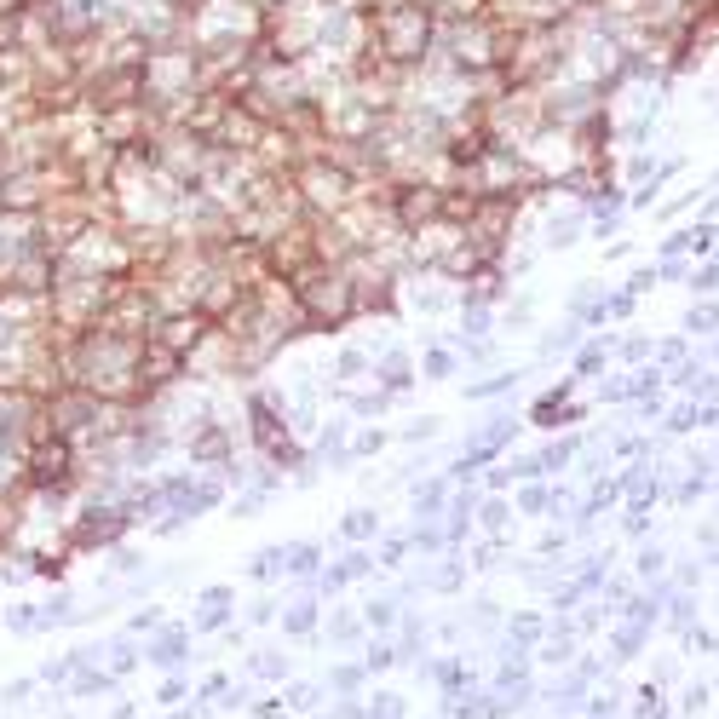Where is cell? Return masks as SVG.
Listing matches in <instances>:
<instances>
[{
	"mask_svg": "<svg viewBox=\"0 0 719 719\" xmlns=\"http://www.w3.org/2000/svg\"><path fill=\"white\" fill-rule=\"evenodd\" d=\"M6 627H12V633H41V604H12V610H6Z\"/></svg>",
	"mask_w": 719,
	"mask_h": 719,
	"instance_id": "4fadbf2b",
	"label": "cell"
},
{
	"mask_svg": "<svg viewBox=\"0 0 719 719\" xmlns=\"http://www.w3.org/2000/svg\"><path fill=\"white\" fill-rule=\"evenodd\" d=\"M139 627H144V633H150V627H162V610H139V616H133V633H139Z\"/></svg>",
	"mask_w": 719,
	"mask_h": 719,
	"instance_id": "603a6c76",
	"label": "cell"
},
{
	"mask_svg": "<svg viewBox=\"0 0 719 719\" xmlns=\"http://www.w3.org/2000/svg\"><path fill=\"white\" fill-rule=\"evenodd\" d=\"M581 409H570V392H547V397H535V409L530 420L535 426H564V420H576Z\"/></svg>",
	"mask_w": 719,
	"mask_h": 719,
	"instance_id": "ba28073f",
	"label": "cell"
},
{
	"mask_svg": "<svg viewBox=\"0 0 719 719\" xmlns=\"http://www.w3.org/2000/svg\"><path fill=\"white\" fill-rule=\"evenodd\" d=\"M374 380H380V392H403L409 380H415V369H409V351H386L380 357V369H369Z\"/></svg>",
	"mask_w": 719,
	"mask_h": 719,
	"instance_id": "52a82bcc",
	"label": "cell"
},
{
	"mask_svg": "<svg viewBox=\"0 0 719 719\" xmlns=\"http://www.w3.org/2000/svg\"><path fill=\"white\" fill-rule=\"evenodd\" d=\"M501 518H507V501H484V524L489 530H501Z\"/></svg>",
	"mask_w": 719,
	"mask_h": 719,
	"instance_id": "7402d4cb",
	"label": "cell"
},
{
	"mask_svg": "<svg viewBox=\"0 0 719 719\" xmlns=\"http://www.w3.org/2000/svg\"><path fill=\"white\" fill-rule=\"evenodd\" d=\"M24 6H29V0H0V18H18Z\"/></svg>",
	"mask_w": 719,
	"mask_h": 719,
	"instance_id": "d4e9b609",
	"label": "cell"
},
{
	"mask_svg": "<svg viewBox=\"0 0 719 719\" xmlns=\"http://www.w3.org/2000/svg\"><path fill=\"white\" fill-rule=\"evenodd\" d=\"M133 656H139V650L127 645V639H110V673H127L133 668Z\"/></svg>",
	"mask_w": 719,
	"mask_h": 719,
	"instance_id": "d6986e66",
	"label": "cell"
},
{
	"mask_svg": "<svg viewBox=\"0 0 719 719\" xmlns=\"http://www.w3.org/2000/svg\"><path fill=\"white\" fill-rule=\"evenodd\" d=\"M599 369H604V351H593V346H587V351L576 357V374L587 380V374H599Z\"/></svg>",
	"mask_w": 719,
	"mask_h": 719,
	"instance_id": "44dd1931",
	"label": "cell"
},
{
	"mask_svg": "<svg viewBox=\"0 0 719 719\" xmlns=\"http://www.w3.org/2000/svg\"><path fill=\"white\" fill-rule=\"evenodd\" d=\"M512 386H518V374H489L484 386H472V397H501V392H512Z\"/></svg>",
	"mask_w": 719,
	"mask_h": 719,
	"instance_id": "e0dca14e",
	"label": "cell"
},
{
	"mask_svg": "<svg viewBox=\"0 0 719 719\" xmlns=\"http://www.w3.org/2000/svg\"><path fill=\"white\" fill-rule=\"evenodd\" d=\"M133 530H139V518H133V507L121 495H81L70 507V518H64V530H58V547L75 558L116 553Z\"/></svg>",
	"mask_w": 719,
	"mask_h": 719,
	"instance_id": "3957f363",
	"label": "cell"
},
{
	"mask_svg": "<svg viewBox=\"0 0 719 719\" xmlns=\"http://www.w3.org/2000/svg\"><path fill=\"white\" fill-rule=\"evenodd\" d=\"M225 616H231V587H208L196 604V627H219Z\"/></svg>",
	"mask_w": 719,
	"mask_h": 719,
	"instance_id": "9c48e42d",
	"label": "cell"
},
{
	"mask_svg": "<svg viewBox=\"0 0 719 719\" xmlns=\"http://www.w3.org/2000/svg\"><path fill=\"white\" fill-rule=\"evenodd\" d=\"M409 300H415L420 311H443V305H449V288H420V294H409Z\"/></svg>",
	"mask_w": 719,
	"mask_h": 719,
	"instance_id": "ffe728a7",
	"label": "cell"
},
{
	"mask_svg": "<svg viewBox=\"0 0 719 719\" xmlns=\"http://www.w3.org/2000/svg\"><path fill=\"white\" fill-rule=\"evenodd\" d=\"M363 570H369V553H351V558H340V564L328 570V581H323V587H346V581H357Z\"/></svg>",
	"mask_w": 719,
	"mask_h": 719,
	"instance_id": "8fae6325",
	"label": "cell"
},
{
	"mask_svg": "<svg viewBox=\"0 0 719 719\" xmlns=\"http://www.w3.org/2000/svg\"><path fill=\"white\" fill-rule=\"evenodd\" d=\"M185 627H162V633H156V645H150V662H162V668H173V662H179V656H185Z\"/></svg>",
	"mask_w": 719,
	"mask_h": 719,
	"instance_id": "30bf717a",
	"label": "cell"
},
{
	"mask_svg": "<svg viewBox=\"0 0 719 719\" xmlns=\"http://www.w3.org/2000/svg\"><path fill=\"white\" fill-rule=\"evenodd\" d=\"M443 512V484H420L415 489V518H438Z\"/></svg>",
	"mask_w": 719,
	"mask_h": 719,
	"instance_id": "5bb4252c",
	"label": "cell"
},
{
	"mask_svg": "<svg viewBox=\"0 0 719 719\" xmlns=\"http://www.w3.org/2000/svg\"><path fill=\"white\" fill-rule=\"evenodd\" d=\"M58 190H70L64 167H0V213L35 219V213H47Z\"/></svg>",
	"mask_w": 719,
	"mask_h": 719,
	"instance_id": "277c9868",
	"label": "cell"
},
{
	"mask_svg": "<svg viewBox=\"0 0 719 719\" xmlns=\"http://www.w3.org/2000/svg\"><path fill=\"white\" fill-rule=\"evenodd\" d=\"M334 374H340V380H363V374H369V357H363V351H340Z\"/></svg>",
	"mask_w": 719,
	"mask_h": 719,
	"instance_id": "2e32d148",
	"label": "cell"
},
{
	"mask_svg": "<svg viewBox=\"0 0 719 719\" xmlns=\"http://www.w3.org/2000/svg\"><path fill=\"white\" fill-rule=\"evenodd\" d=\"M432 432H438V420H415V426H409V432H403V438L415 443V438H432Z\"/></svg>",
	"mask_w": 719,
	"mask_h": 719,
	"instance_id": "cb8c5ba5",
	"label": "cell"
},
{
	"mask_svg": "<svg viewBox=\"0 0 719 719\" xmlns=\"http://www.w3.org/2000/svg\"><path fill=\"white\" fill-rule=\"evenodd\" d=\"M288 288H294V305H300V317H305V334H340L346 323H357V282H351V265L311 259Z\"/></svg>",
	"mask_w": 719,
	"mask_h": 719,
	"instance_id": "7a4b0ae2",
	"label": "cell"
},
{
	"mask_svg": "<svg viewBox=\"0 0 719 719\" xmlns=\"http://www.w3.org/2000/svg\"><path fill=\"white\" fill-rule=\"evenodd\" d=\"M208 328H213V323L196 311V305H173V311H156V323H150V334H144V340H156V346L190 357V351H196V340H202Z\"/></svg>",
	"mask_w": 719,
	"mask_h": 719,
	"instance_id": "5b68a950",
	"label": "cell"
},
{
	"mask_svg": "<svg viewBox=\"0 0 719 719\" xmlns=\"http://www.w3.org/2000/svg\"><path fill=\"white\" fill-rule=\"evenodd\" d=\"M24 449H29V438H0V495L24 489Z\"/></svg>",
	"mask_w": 719,
	"mask_h": 719,
	"instance_id": "8992f818",
	"label": "cell"
},
{
	"mask_svg": "<svg viewBox=\"0 0 719 719\" xmlns=\"http://www.w3.org/2000/svg\"><path fill=\"white\" fill-rule=\"evenodd\" d=\"M369 35H374V52L392 70L415 75L438 52V12L426 0H380V6H369Z\"/></svg>",
	"mask_w": 719,
	"mask_h": 719,
	"instance_id": "6da1fadb",
	"label": "cell"
},
{
	"mask_svg": "<svg viewBox=\"0 0 719 719\" xmlns=\"http://www.w3.org/2000/svg\"><path fill=\"white\" fill-rule=\"evenodd\" d=\"M455 374V351L438 346V351H426V380H449Z\"/></svg>",
	"mask_w": 719,
	"mask_h": 719,
	"instance_id": "9a60e30c",
	"label": "cell"
},
{
	"mask_svg": "<svg viewBox=\"0 0 719 719\" xmlns=\"http://www.w3.org/2000/svg\"><path fill=\"white\" fill-rule=\"evenodd\" d=\"M340 530L351 535V541H369L374 530H380V518H374V507H357V512H346V524Z\"/></svg>",
	"mask_w": 719,
	"mask_h": 719,
	"instance_id": "7c38bea8",
	"label": "cell"
},
{
	"mask_svg": "<svg viewBox=\"0 0 719 719\" xmlns=\"http://www.w3.org/2000/svg\"><path fill=\"white\" fill-rule=\"evenodd\" d=\"M282 622H288V633H311V622H317V604H294Z\"/></svg>",
	"mask_w": 719,
	"mask_h": 719,
	"instance_id": "ac0fdd59",
	"label": "cell"
}]
</instances>
